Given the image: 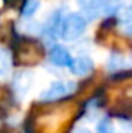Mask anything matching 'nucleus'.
<instances>
[{
    "label": "nucleus",
    "mask_w": 132,
    "mask_h": 133,
    "mask_svg": "<svg viewBox=\"0 0 132 133\" xmlns=\"http://www.w3.org/2000/svg\"><path fill=\"white\" fill-rule=\"evenodd\" d=\"M86 30H87V19L79 12H70L65 17H62L58 34L61 36L62 40L71 42L81 37L86 33Z\"/></svg>",
    "instance_id": "f257e3e1"
},
{
    "label": "nucleus",
    "mask_w": 132,
    "mask_h": 133,
    "mask_svg": "<svg viewBox=\"0 0 132 133\" xmlns=\"http://www.w3.org/2000/svg\"><path fill=\"white\" fill-rule=\"evenodd\" d=\"M76 85L73 82H65V81H56V82H51L48 85V88H45L39 99L44 101V102H55V101L64 99L67 96H70L73 91H75Z\"/></svg>",
    "instance_id": "f03ea898"
},
{
    "label": "nucleus",
    "mask_w": 132,
    "mask_h": 133,
    "mask_svg": "<svg viewBox=\"0 0 132 133\" xmlns=\"http://www.w3.org/2000/svg\"><path fill=\"white\" fill-rule=\"evenodd\" d=\"M48 57H50V62H51L53 65L61 66V68H64V66H68V68H70L71 61H73L70 51L67 50L65 46H61V45H53V46L50 48Z\"/></svg>",
    "instance_id": "7ed1b4c3"
},
{
    "label": "nucleus",
    "mask_w": 132,
    "mask_h": 133,
    "mask_svg": "<svg viewBox=\"0 0 132 133\" xmlns=\"http://www.w3.org/2000/svg\"><path fill=\"white\" fill-rule=\"evenodd\" d=\"M93 61L89 56H79L71 61L70 70L75 76H87L89 73L93 71Z\"/></svg>",
    "instance_id": "20e7f679"
},
{
    "label": "nucleus",
    "mask_w": 132,
    "mask_h": 133,
    "mask_svg": "<svg viewBox=\"0 0 132 133\" xmlns=\"http://www.w3.org/2000/svg\"><path fill=\"white\" fill-rule=\"evenodd\" d=\"M30 85H31V74L30 73L22 71V73H19L16 76V79H14V88H16V91L20 96H23L25 93H28Z\"/></svg>",
    "instance_id": "39448f33"
},
{
    "label": "nucleus",
    "mask_w": 132,
    "mask_h": 133,
    "mask_svg": "<svg viewBox=\"0 0 132 133\" xmlns=\"http://www.w3.org/2000/svg\"><path fill=\"white\" fill-rule=\"evenodd\" d=\"M11 66H13V62H11V54L6 48H0V76L5 77L11 73Z\"/></svg>",
    "instance_id": "423d86ee"
},
{
    "label": "nucleus",
    "mask_w": 132,
    "mask_h": 133,
    "mask_svg": "<svg viewBox=\"0 0 132 133\" xmlns=\"http://www.w3.org/2000/svg\"><path fill=\"white\" fill-rule=\"evenodd\" d=\"M39 6H40L39 0H27L23 3V6H22V16L27 17V19L33 17L34 14H36V11L39 9Z\"/></svg>",
    "instance_id": "0eeeda50"
},
{
    "label": "nucleus",
    "mask_w": 132,
    "mask_h": 133,
    "mask_svg": "<svg viewBox=\"0 0 132 133\" xmlns=\"http://www.w3.org/2000/svg\"><path fill=\"white\" fill-rule=\"evenodd\" d=\"M97 132L98 133H113L115 129H113V124L109 118H103L99 119L98 124H97Z\"/></svg>",
    "instance_id": "6e6552de"
},
{
    "label": "nucleus",
    "mask_w": 132,
    "mask_h": 133,
    "mask_svg": "<svg viewBox=\"0 0 132 133\" xmlns=\"http://www.w3.org/2000/svg\"><path fill=\"white\" fill-rule=\"evenodd\" d=\"M121 28H123V33L132 37V20H123L121 22Z\"/></svg>",
    "instance_id": "1a4fd4ad"
},
{
    "label": "nucleus",
    "mask_w": 132,
    "mask_h": 133,
    "mask_svg": "<svg viewBox=\"0 0 132 133\" xmlns=\"http://www.w3.org/2000/svg\"><path fill=\"white\" fill-rule=\"evenodd\" d=\"M121 19H123V20H132V5L123 9V12H121Z\"/></svg>",
    "instance_id": "9d476101"
},
{
    "label": "nucleus",
    "mask_w": 132,
    "mask_h": 133,
    "mask_svg": "<svg viewBox=\"0 0 132 133\" xmlns=\"http://www.w3.org/2000/svg\"><path fill=\"white\" fill-rule=\"evenodd\" d=\"M70 133H92L89 129H84V127H75Z\"/></svg>",
    "instance_id": "9b49d317"
}]
</instances>
